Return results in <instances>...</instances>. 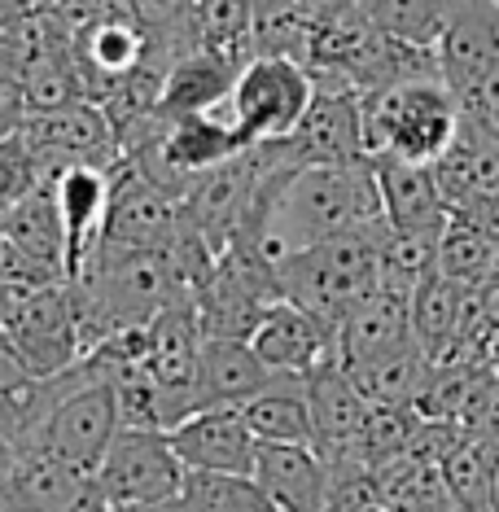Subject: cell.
Wrapping results in <instances>:
<instances>
[{
	"mask_svg": "<svg viewBox=\"0 0 499 512\" xmlns=\"http://www.w3.org/2000/svg\"><path fill=\"white\" fill-rule=\"evenodd\" d=\"M486 254H491V237H486L482 228H473V224H464V219L451 215L443 241H438L434 272H443L460 285H482Z\"/></svg>",
	"mask_w": 499,
	"mask_h": 512,
	"instance_id": "4316f807",
	"label": "cell"
},
{
	"mask_svg": "<svg viewBox=\"0 0 499 512\" xmlns=\"http://www.w3.org/2000/svg\"><path fill=\"white\" fill-rule=\"evenodd\" d=\"M482 123H486V127H491V132L499 136V114H491V119H482Z\"/></svg>",
	"mask_w": 499,
	"mask_h": 512,
	"instance_id": "8d00e7d4",
	"label": "cell"
},
{
	"mask_svg": "<svg viewBox=\"0 0 499 512\" xmlns=\"http://www.w3.org/2000/svg\"><path fill=\"white\" fill-rule=\"evenodd\" d=\"M456 512H491V469H486V438L460 434L438 460Z\"/></svg>",
	"mask_w": 499,
	"mask_h": 512,
	"instance_id": "d4e9b609",
	"label": "cell"
},
{
	"mask_svg": "<svg viewBox=\"0 0 499 512\" xmlns=\"http://www.w3.org/2000/svg\"><path fill=\"white\" fill-rule=\"evenodd\" d=\"M434 176L443 184L447 211L464 197L499 193V136L473 114H460V127L443 149V158L434 162Z\"/></svg>",
	"mask_w": 499,
	"mask_h": 512,
	"instance_id": "44dd1931",
	"label": "cell"
},
{
	"mask_svg": "<svg viewBox=\"0 0 499 512\" xmlns=\"http://www.w3.org/2000/svg\"><path fill=\"white\" fill-rule=\"evenodd\" d=\"M57 211H62L66 232V281L84 272L88 254L97 250L101 228L110 211V171L106 167H62L53 176Z\"/></svg>",
	"mask_w": 499,
	"mask_h": 512,
	"instance_id": "e0dca14e",
	"label": "cell"
},
{
	"mask_svg": "<svg viewBox=\"0 0 499 512\" xmlns=\"http://www.w3.org/2000/svg\"><path fill=\"white\" fill-rule=\"evenodd\" d=\"M351 372V381L359 386L368 403H386V407H416L421 399L425 381H429V368L434 359L421 351V342H403L394 351L377 355V359H364V364H342Z\"/></svg>",
	"mask_w": 499,
	"mask_h": 512,
	"instance_id": "603a6c76",
	"label": "cell"
},
{
	"mask_svg": "<svg viewBox=\"0 0 499 512\" xmlns=\"http://www.w3.org/2000/svg\"><path fill=\"white\" fill-rule=\"evenodd\" d=\"M250 477L281 512H324L333 464L311 442H259Z\"/></svg>",
	"mask_w": 499,
	"mask_h": 512,
	"instance_id": "9a60e30c",
	"label": "cell"
},
{
	"mask_svg": "<svg viewBox=\"0 0 499 512\" xmlns=\"http://www.w3.org/2000/svg\"><path fill=\"white\" fill-rule=\"evenodd\" d=\"M377 232H381V224L342 232V237L316 241V246H303V250H289L285 259L272 263L281 298L298 302L303 311H311V316H320L324 324L338 329V320L346 311H351L368 289L381 285Z\"/></svg>",
	"mask_w": 499,
	"mask_h": 512,
	"instance_id": "3957f363",
	"label": "cell"
},
{
	"mask_svg": "<svg viewBox=\"0 0 499 512\" xmlns=\"http://www.w3.org/2000/svg\"><path fill=\"white\" fill-rule=\"evenodd\" d=\"M381 224V193L373 158L359 162H303L285 167L268 180L259 211L246 232L268 263L285 259L289 250L316 246V241L342 237Z\"/></svg>",
	"mask_w": 499,
	"mask_h": 512,
	"instance_id": "6da1fadb",
	"label": "cell"
},
{
	"mask_svg": "<svg viewBox=\"0 0 499 512\" xmlns=\"http://www.w3.org/2000/svg\"><path fill=\"white\" fill-rule=\"evenodd\" d=\"M276 377H285V372H272L263 364L250 337H202L193 407H241L268 390Z\"/></svg>",
	"mask_w": 499,
	"mask_h": 512,
	"instance_id": "2e32d148",
	"label": "cell"
},
{
	"mask_svg": "<svg viewBox=\"0 0 499 512\" xmlns=\"http://www.w3.org/2000/svg\"><path fill=\"white\" fill-rule=\"evenodd\" d=\"M241 416L254 429L259 442H311V403H307V377H276L263 394L241 403Z\"/></svg>",
	"mask_w": 499,
	"mask_h": 512,
	"instance_id": "cb8c5ba5",
	"label": "cell"
},
{
	"mask_svg": "<svg viewBox=\"0 0 499 512\" xmlns=\"http://www.w3.org/2000/svg\"><path fill=\"white\" fill-rule=\"evenodd\" d=\"M5 333L36 372V381L57 377L84 359V329L75 316V298L66 281L53 285H18L9 281V307H5Z\"/></svg>",
	"mask_w": 499,
	"mask_h": 512,
	"instance_id": "5b68a950",
	"label": "cell"
},
{
	"mask_svg": "<svg viewBox=\"0 0 499 512\" xmlns=\"http://www.w3.org/2000/svg\"><path fill=\"white\" fill-rule=\"evenodd\" d=\"M364 110V145L368 158H403V162H438L460 127V97L443 75H412L399 84L359 92Z\"/></svg>",
	"mask_w": 499,
	"mask_h": 512,
	"instance_id": "7a4b0ae2",
	"label": "cell"
},
{
	"mask_svg": "<svg viewBox=\"0 0 499 512\" xmlns=\"http://www.w3.org/2000/svg\"><path fill=\"white\" fill-rule=\"evenodd\" d=\"M180 232V197L149 180L132 158L110 167V211L101 241L106 246H167ZM97 241V246H101Z\"/></svg>",
	"mask_w": 499,
	"mask_h": 512,
	"instance_id": "9c48e42d",
	"label": "cell"
},
{
	"mask_svg": "<svg viewBox=\"0 0 499 512\" xmlns=\"http://www.w3.org/2000/svg\"><path fill=\"white\" fill-rule=\"evenodd\" d=\"M403 342H412V294L403 289H368L338 320V364H364Z\"/></svg>",
	"mask_w": 499,
	"mask_h": 512,
	"instance_id": "ac0fdd59",
	"label": "cell"
},
{
	"mask_svg": "<svg viewBox=\"0 0 499 512\" xmlns=\"http://www.w3.org/2000/svg\"><path fill=\"white\" fill-rule=\"evenodd\" d=\"M36 386V372L27 368V359L14 346V337L5 333V324H0V399H14V394L31 390Z\"/></svg>",
	"mask_w": 499,
	"mask_h": 512,
	"instance_id": "f546056e",
	"label": "cell"
},
{
	"mask_svg": "<svg viewBox=\"0 0 499 512\" xmlns=\"http://www.w3.org/2000/svg\"><path fill=\"white\" fill-rule=\"evenodd\" d=\"M40 9V0H0V31L9 27H22L31 14Z\"/></svg>",
	"mask_w": 499,
	"mask_h": 512,
	"instance_id": "d6a6232c",
	"label": "cell"
},
{
	"mask_svg": "<svg viewBox=\"0 0 499 512\" xmlns=\"http://www.w3.org/2000/svg\"><path fill=\"white\" fill-rule=\"evenodd\" d=\"M381 219L394 232H425L443 237L451 224L443 184L434 176V162H403V158H373Z\"/></svg>",
	"mask_w": 499,
	"mask_h": 512,
	"instance_id": "5bb4252c",
	"label": "cell"
},
{
	"mask_svg": "<svg viewBox=\"0 0 499 512\" xmlns=\"http://www.w3.org/2000/svg\"><path fill=\"white\" fill-rule=\"evenodd\" d=\"M307 403H311V429H316L311 447H316L324 460H342L346 451L355 447L373 403L359 394L351 372H346L338 359L307 377Z\"/></svg>",
	"mask_w": 499,
	"mask_h": 512,
	"instance_id": "d6986e66",
	"label": "cell"
},
{
	"mask_svg": "<svg viewBox=\"0 0 499 512\" xmlns=\"http://www.w3.org/2000/svg\"><path fill=\"white\" fill-rule=\"evenodd\" d=\"M285 141L294 149L298 162H359V158H368L359 92L351 84H342V79H316V97H311L303 123H298Z\"/></svg>",
	"mask_w": 499,
	"mask_h": 512,
	"instance_id": "8fae6325",
	"label": "cell"
},
{
	"mask_svg": "<svg viewBox=\"0 0 499 512\" xmlns=\"http://www.w3.org/2000/svg\"><path fill=\"white\" fill-rule=\"evenodd\" d=\"M22 136H27L31 154L40 158L44 176H57L62 167H106L110 171L123 158L110 114L88 97L71 101V106L31 114Z\"/></svg>",
	"mask_w": 499,
	"mask_h": 512,
	"instance_id": "ba28073f",
	"label": "cell"
},
{
	"mask_svg": "<svg viewBox=\"0 0 499 512\" xmlns=\"http://www.w3.org/2000/svg\"><path fill=\"white\" fill-rule=\"evenodd\" d=\"M316 97V79L307 62L285 53H250L241 62L237 79L228 88L224 114L237 127L241 145H263V141H285Z\"/></svg>",
	"mask_w": 499,
	"mask_h": 512,
	"instance_id": "277c9868",
	"label": "cell"
},
{
	"mask_svg": "<svg viewBox=\"0 0 499 512\" xmlns=\"http://www.w3.org/2000/svg\"><path fill=\"white\" fill-rule=\"evenodd\" d=\"M241 71V57L193 44L184 49L176 62L167 66L158 88V114H197V110H215L228 101V88Z\"/></svg>",
	"mask_w": 499,
	"mask_h": 512,
	"instance_id": "ffe728a7",
	"label": "cell"
},
{
	"mask_svg": "<svg viewBox=\"0 0 499 512\" xmlns=\"http://www.w3.org/2000/svg\"><path fill=\"white\" fill-rule=\"evenodd\" d=\"M250 346L259 351V359L272 372H285V377H311L316 368L333 364L338 359V329L324 324L320 316L303 311L298 302L276 298L263 320L254 324Z\"/></svg>",
	"mask_w": 499,
	"mask_h": 512,
	"instance_id": "4fadbf2b",
	"label": "cell"
},
{
	"mask_svg": "<svg viewBox=\"0 0 499 512\" xmlns=\"http://www.w3.org/2000/svg\"><path fill=\"white\" fill-rule=\"evenodd\" d=\"M184 464L171 451L167 429H119L97 469V499L106 504V512L123 508H141L158 504L171 491H180L184 482Z\"/></svg>",
	"mask_w": 499,
	"mask_h": 512,
	"instance_id": "52a82bcc",
	"label": "cell"
},
{
	"mask_svg": "<svg viewBox=\"0 0 499 512\" xmlns=\"http://www.w3.org/2000/svg\"><path fill=\"white\" fill-rule=\"evenodd\" d=\"M443 5L447 0H359L377 31L412 44H434L438 27H443Z\"/></svg>",
	"mask_w": 499,
	"mask_h": 512,
	"instance_id": "484cf974",
	"label": "cell"
},
{
	"mask_svg": "<svg viewBox=\"0 0 499 512\" xmlns=\"http://www.w3.org/2000/svg\"><path fill=\"white\" fill-rule=\"evenodd\" d=\"M5 307H9V281H0V324H5Z\"/></svg>",
	"mask_w": 499,
	"mask_h": 512,
	"instance_id": "d590c367",
	"label": "cell"
},
{
	"mask_svg": "<svg viewBox=\"0 0 499 512\" xmlns=\"http://www.w3.org/2000/svg\"><path fill=\"white\" fill-rule=\"evenodd\" d=\"M40 180H44V167H40V158L31 154L27 136L22 132L5 136V141H0V215L14 211Z\"/></svg>",
	"mask_w": 499,
	"mask_h": 512,
	"instance_id": "f1b7e54d",
	"label": "cell"
},
{
	"mask_svg": "<svg viewBox=\"0 0 499 512\" xmlns=\"http://www.w3.org/2000/svg\"><path fill=\"white\" fill-rule=\"evenodd\" d=\"M171 451L189 473H246L254 469L259 438L246 425L241 407H193L167 429Z\"/></svg>",
	"mask_w": 499,
	"mask_h": 512,
	"instance_id": "7c38bea8",
	"label": "cell"
},
{
	"mask_svg": "<svg viewBox=\"0 0 499 512\" xmlns=\"http://www.w3.org/2000/svg\"><path fill=\"white\" fill-rule=\"evenodd\" d=\"M495 5H499V0H495Z\"/></svg>",
	"mask_w": 499,
	"mask_h": 512,
	"instance_id": "74e56055",
	"label": "cell"
},
{
	"mask_svg": "<svg viewBox=\"0 0 499 512\" xmlns=\"http://www.w3.org/2000/svg\"><path fill=\"white\" fill-rule=\"evenodd\" d=\"M276 298L281 289L272 263L246 241H232L228 250H219L206 285L197 289V320L206 337H250Z\"/></svg>",
	"mask_w": 499,
	"mask_h": 512,
	"instance_id": "8992f818",
	"label": "cell"
},
{
	"mask_svg": "<svg viewBox=\"0 0 499 512\" xmlns=\"http://www.w3.org/2000/svg\"><path fill=\"white\" fill-rule=\"evenodd\" d=\"M27 119H31V106H27V92H22V79L0 71V141L18 136Z\"/></svg>",
	"mask_w": 499,
	"mask_h": 512,
	"instance_id": "4dcf8cb0",
	"label": "cell"
},
{
	"mask_svg": "<svg viewBox=\"0 0 499 512\" xmlns=\"http://www.w3.org/2000/svg\"><path fill=\"white\" fill-rule=\"evenodd\" d=\"M329 464H333V482L324 512H386V495H381V482L368 464L359 460H329Z\"/></svg>",
	"mask_w": 499,
	"mask_h": 512,
	"instance_id": "83f0119b",
	"label": "cell"
},
{
	"mask_svg": "<svg viewBox=\"0 0 499 512\" xmlns=\"http://www.w3.org/2000/svg\"><path fill=\"white\" fill-rule=\"evenodd\" d=\"M438 75L464 101L499 62V5L495 0H447L434 40Z\"/></svg>",
	"mask_w": 499,
	"mask_h": 512,
	"instance_id": "30bf717a",
	"label": "cell"
},
{
	"mask_svg": "<svg viewBox=\"0 0 499 512\" xmlns=\"http://www.w3.org/2000/svg\"><path fill=\"white\" fill-rule=\"evenodd\" d=\"M123 512H281L246 473H184L180 491Z\"/></svg>",
	"mask_w": 499,
	"mask_h": 512,
	"instance_id": "7402d4cb",
	"label": "cell"
},
{
	"mask_svg": "<svg viewBox=\"0 0 499 512\" xmlns=\"http://www.w3.org/2000/svg\"><path fill=\"white\" fill-rule=\"evenodd\" d=\"M0 512H53V508H36V504H5Z\"/></svg>",
	"mask_w": 499,
	"mask_h": 512,
	"instance_id": "e575fe53",
	"label": "cell"
},
{
	"mask_svg": "<svg viewBox=\"0 0 499 512\" xmlns=\"http://www.w3.org/2000/svg\"><path fill=\"white\" fill-rule=\"evenodd\" d=\"M40 9H44V14H53V18H62L66 27L79 31L88 18H97L101 0H40Z\"/></svg>",
	"mask_w": 499,
	"mask_h": 512,
	"instance_id": "1f68e13d",
	"label": "cell"
},
{
	"mask_svg": "<svg viewBox=\"0 0 499 512\" xmlns=\"http://www.w3.org/2000/svg\"><path fill=\"white\" fill-rule=\"evenodd\" d=\"M486 469H491V512H499V442L486 438Z\"/></svg>",
	"mask_w": 499,
	"mask_h": 512,
	"instance_id": "836d02e7",
	"label": "cell"
}]
</instances>
